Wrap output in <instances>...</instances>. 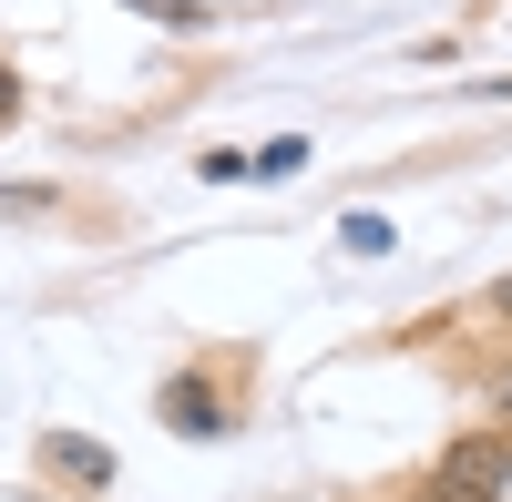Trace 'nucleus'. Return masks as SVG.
Listing matches in <instances>:
<instances>
[{
    "instance_id": "nucleus-1",
    "label": "nucleus",
    "mask_w": 512,
    "mask_h": 502,
    "mask_svg": "<svg viewBox=\"0 0 512 502\" xmlns=\"http://www.w3.org/2000/svg\"><path fill=\"white\" fill-rule=\"evenodd\" d=\"M502 482H512V431H472L420 472V502H502Z\"/></svg>"
},
{
    "instance_id": "nucleus-2",
    "label": "nucleus",
    "mask_w": 512,
    "mask_h": 502,
    "mask_svg": "<svg viewBox=\"0 0 512 502\" xmlns=\"http://www.w3.org/2000/svg\"><path fill=\"white\" fill-rule=\"evenodd\" d=\"M154 410H164V421H175L185 441H216V431H226V400H216V380H205V369L164 380V390H154Z\"/></svg>"
},
{
    "instance_id": "nucleus-3",
    "label": "nucleus",
    "mask_w": 512,
    "mask_h": 502,
    "mask_svg": "<svg viewBox=\"0 0 512 502\" xmlns=\"http://www.w3.org/2000/svg\"><path fill=\"white\" fill-rule=\"evenodd\" d=\"M41 462H52L62 482H93V492L113 482V451H103V441H72V431H52V441H41Z\"/></svg>"
},
{
    "instance_id": "nucleus-4",
    "label": "nucleus",
    "mask_w": 512,
    "mask_h": 502,
    "mask_svg": "<svg viewBox=\"0 0 512 502\" xmlns=\"http://www.w3.org/2000/svg\"><path fill=\"white\" fill-rule=\"evenodd\" d=\"M297 164H308V144H297V134H277L267 154H246V175H256V185H277V175H297Z\"/></svg>"
},
{
    "instance_id": "nucleus-5",
    "label": "nucleus",
    "mask_w": 512,
    "mask_h": 502,
    "mask_svg": "<svg viewBox=\"0 0 512 502\" xmlns=\"http://www.w3.org/2000/svg\"><path fill=\"white\" fill-rule=\"evenodd\" d=\"M338 246H349V257H379V246H390V226H379V216H349V226H338Z\"/></svg>"
},
{
    "instance_id": "nucleus-6",
    "label": "nucleus",
    "mask_w": 512,
    "mask_h": 502,
    "mask_svg": "<svg viewBox=\"0 0 512 502\" xmlns=\"http://www.w3.org/2000/svg\"><path fill=\"white\" fill-rule=\"evenodd\" d=\"M11 123H21V72L0 62V134H11Z\"/></svg>"
},
{
    "instance_id": "nucleus-7",
    "label": "nucleus",
    "mask_w": 512,
    "mask_h": 502,
    "mask_svg": "<svg viewBox=\"0 0 512 502\" xmlns=\"http://www.w3.org/2000/svg\"><path fill=\"white\" fill-rule=\"evenodd\" d=\"M492 431H512V369L492 380Z\"/></svg>"
},
{
    "instance_id": "nucleus-8",
    "label": "nucleus",
    "mask_w": 512,
    "mask_h": 502,
    "mask_svg": "<svg viewBox=\"0 0 512 502\" xmlns=\"http://www.w3.org/2000/svg\"><path fill=\"white\" fill-rule=\"evenodd\" d=\"M492 318H512V277H502V287H492Z\"/></svg>"
}]
</instances>
